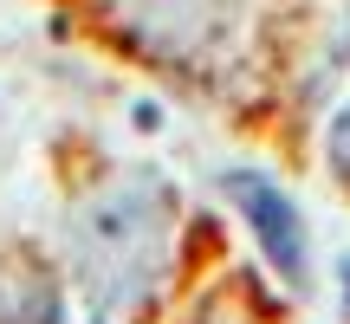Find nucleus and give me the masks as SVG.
Listing matches in <instances>:
<instances>
[{"mask_svg":"<svg viewBox=\"0 0 350 324\" xmlns=\"http://www.w3.org/2000/svg\"><path fill=\"white\" fill-rule=\"evenodd\" d=\"M325 156H331V175L350 188V98L338 104V117H331V137H325Z\"/></svg>","mask_w":350,"mask_h":324,"instance_id":"4","label":"nucleus"},{"mask_svg":"<svg viewBox=\"0 0 350 324\" xmlns=\"http://www.w3.org/2000/svg\"><path fill=\"white\" fill-rule=\"evenodd\" d=\"M169 188L163 182H124L78 221V260L104 299H143L169 266Z\"/></svg>","mask_w":350,"mask_h":324,"instance_id":"1","label":"nucleus"},{"mask_svg":"<svg viewBox=\"0 0 350 324\" xmlns=\"http://www.w3.org/2000/svg\"><path fill=\"white\" fill-rule=\"evenodd\" d=\"M344 318H350V260H344Z\"/></svg>","mask_w":350,"mask_h":324,"instance_id":"5","label":"nucleus"},{"mask_svg":"<svg viewBox=\"0 0 350 324\" xmlns=\"http://www.w3.org/2000/svg\"><path fill=\"white\" fill-rule=\"evenodd\" d=\"M0 324H65L59 318V292H52L46 279H26V286L13 292V305L0 312Z\"/></svg>","mask_w":350,"mask_h":324,"instance_id":"3","label":"nucleus"},{"mask_svg":"<svg viewBox=\"0 0 350 324\" xmlns=\"http://www.w3.org/2000/svg\"><path fill=\"white\" fill-rule=\"evenodd\" d=\"M221 188H227V201L240 208V221L253 227V240H260V253L273 260V273L286 279V286H305L312 247H305V221H299V208H292V195L279 182H266L260 169H227Z\"/></svg>","mask_w":350,"mask_h":324,"instance_id":"2","label":"nucleus"}]
</instances>
